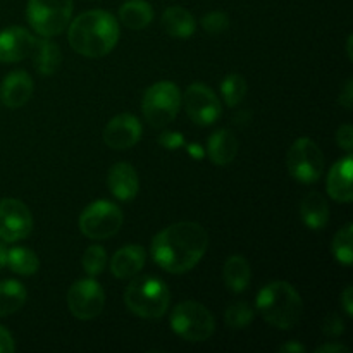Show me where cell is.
<instances>
[{
	"mask_svg": "<svg viewBox=\"0 0 353 353\" xmlns=\"http://www.w3.org/2000/svg\"><path fill=\"white\" fill-rule=\"evenodd\" d=\"M209 234L200 224L176 223L157 233L152 240V257L155 264L171 274L192 271L205 255Z\"/></svg>",
	"mask_w": 353,
	"mask_h": 353,
	"instance_id": "6da1fadb",
	"label": "cell"
},
{
	"mask_svg": "<svg viewBox=\"0 0 353 353\" xmlns=\"http://www.w3.org/2000/svg\"><path fill=\"white\" fill-rule=\"evenodd\" d=\"M68 40L72 50L79 55L90 59L103 57L119 41V23L105 10H86L69 23Z\"/></svg>",
	"mask_w": 353,
	"mask_h": 353,
	"instance_id": "7a4b0ae2",
	"label": "cell"
},
{
	"mask_svg": "<svg viewBox=\"0 0 353 353\" xmlns=\"http://www.w3.org/2000/svg\"><path fill=\"white\" fill-rule=\"evenodd\" d=\"M257 310L268 324L278 330H292L303 312L300 293L286 281H272L257 295Z\"/></svg>",
	"mask_w": 353,
	"mask_h": 353,
	"instance_id": "3957f363",
	"label": "cell"
},
{
	"mask_svg": "<svg viewBox=\"0 0 353 353\" xmlns=\"http://www.w3.org/2000/svg\"><path fill=\"white\" fill-rule=\"evenodd\" d=\"M124 303L141 319H161L171 305V292L162 279L141 276L126 288Z\"/></svg>",
	"mask_w": 353,
	"mask_h": 353,
	"instance_id": "277c9868",
	"label": "cell"
},
{
	"mask_svg": "<svg viewBox=\"0 0 353 353\" xmlns=\"http://www.w3.org/2000/svg\"><path fill=\"white\" fill-rule=\"evenodd\" d=\"M171 330L179 338L192 343L207 341L216 331V321L210 310L195 300L179 302L171 312Z\"/></svg>",
	"mask_w": 353,
	"mask_h": 353,
	"instance_id": "5b68a950",
	"label": "cell"
},
{
	"mask_svg": "<svg viewBox=\"0 0 353 353\" xmlns=\"http://www.w3.org/2000/svg\"><path fill=\"white\" fill-rule=\"evenodd\" d=\"M26 16L40 37H57L71 23L72 0H30Z\"/></svg>",
	"mask_w": 353,
	"mask_h": 353,
	"instance_id": "8992f818",
	"label": "cell"
},
{
	"mask_svg": "<svg viewBox=\"0 0 353 353\" xmlns=\"http://www.w3.org/2000/svg\"><path fill=\"white\" fill-rule=\"evenodd\" d=\"M181 107V92L171 81L152 85L141 100V110L147 123L154 128H164L174 121Z\"/></svg>",
	"mask_w": 353,
	"mask_h": 353,
	"instance_id": "52a82bcc",
	"label": "cell"
},
{
	"mask_svg": "<svg viewBox=\"0 0 353 353\" xmlns=\"http://www.w3.org/2000/svg\"><path fill=\"white\" fill-rule=\"evenodd\" d=\"M123 226V210L109 200L90 203L79 216V230L90 240L112 238Z\"/></svg>",
	"mask_w": 353,
	"mask_h": 353,
	"instance_id": "ba28073f",
	"label": "cell"
},
{
	"mask_svg": "<svg viewBox=\"0 0 353 353\" xmlns=\"http://www.w3.org/2000/svg\"><path fill=\"white\" fill-rule=\"evenodd\" d=\"M286 164L293 179L310 185L319 181L324 172V155L310 138H299L293 141L286 155Z\"/></svg>",
	"mask_w": 353,
	"mask_h": 353,
	"instance_id": "9c48e42d",
	"label": "cell"
},
{
	"mask_svg": "<svg viewBox=\"0 0 353 353\" xmlns=\"http://www.w3.org/2000/svg\"><path fill=\"white\" fill-rule=\"evenodd\" d=\"M68 307L76 319H95L105 307V292L95 279H79L69 288Z\"/></svg>",
	"mask_w": 353,
	"mask_h": 353,
	"instance_id": "30bf717a",
	"label": "cell"
},
{
	"mask_svg": "<svg viewBox=\"0 0 353 353\" xmlns=\"http://www.w3.org/2000/svg\"><path fill=\"white\" fill-rule=\"evenodd\" d=\"M181 103L185 105L190 119L199 126H210L219 121L223 114V105L216 93L202 83H193L186 88L181 97Z\"/></svg>",
	"mask_w": 353,
	"mask_h": 353,
	"instance_id": "8fae6325",
	"label": "cell"
},
{
	"mask_svg": "<svg viewBox=\"0 0 353 353\" xmlns=\"http://www.w3.org/2000/svg\"><path fill=\"white\" fill-rule=\"evenodd\" d=\"M33 230V216L26 203L17 199L0 200V240L16 243L30 236Z\"/></svg>",
	"mask_w": 353,
	"mask_h": 353,
	"instance_id": "7c38bea8",
	"label": "cell"
},
{
	"mask_svg": "<svg viewBox=\"0 0 353 353\" xmlns=\"http://www.w3.org/2000/svg\"><path fill=\"white\" fill-rule=\"evenodd\" d=\"M141 138V124L133 114H119L103 128V141L114 150H128Z\"/></svg>",
	"mask_w": 353,
	"mask_h": 353,
	"instance_id": "4fadbf2b",
	"label": "cell"
},
{
	"mask_svg": "<svg viewBox=\"0 0 353 353\" xmlns=\"http://www.w3.org/2000/svg\"><path fill=\"white\" fill-rule=\"evenodd\" d=\"M34 37L21 26H10L0 31V62L10 64L30 57Z\"/></svg>",
	"mask_w": 353,
	"mask_h": 353,
	"instance_id": "5bb4252c",
	"label": "cell"
},
{
	"mask_svg": "<svg viewBox=\"0 0 353 353\" xmlns=\"http://www.w3.org/2000/svg\"><path fill=\"white\" fill-rule=\"evenodd\" d=\"M33 78L26 71H12L0 85V99L9 109H19L33 95Z\"/></svg>",
	"mask_w": 353,
	"mask_h": 353,
	"instance_id": "9a60e30c",
	"label": "cell"
},
{
	"mask_svg": "<svg viewBox=\"0 0 353 353\" xmlns=\"http://www.w3.org/2000/svg\"><path fill=\"white\" fill-rule=\"evenodd\" d=\"M107 185L110 193L121 202H130L138 195L140 181H138L137 169L128 162H117L109 169Z\"/></svg>",
	"mask_w": 353,
	"mask_h": 353,
	"instance_id": "2e32d148",
	"label": "cell"
},
{
	"mask_svg": "<svg viewBox=\"0 0 353 353\" xmlns=\"http://www.w3.org/2000/svg\"><path fill=\"white\" fill-rule=\"evenodd\" d=\"M147 252L140 245H128L119 248L110 259V272L117 279H130L143 269Z\"/></svg>",
	"mask_w": 353,
	"mask_h": 353,
	"instance_id": "e0dca14e",
	"label": "cell"
},
{
	"mask_svg": "<svg viewBox=\"0 0 353 353\" xmlns=\"http://www.w3.org/2000/svg\"><path fill=\"white\" fill-rule=\"evenodd\" d=\"M352 171L353 157L347 155L345 159L338 161L327 174V193L333 200L341 203H350L353 199L352 190Z\"/></svg>",
	"mask_w": 353,
	"mask_h": 353,
	"instance_id": "ac0fdd59",
	"label": "cell"
},
{
	"mask_svg": "<svg viewBox=\"0 0 353 353\" xmlns=\"http://www.w3.org/2000/svg\"><path fill=\"white\" fill-rule=\"evenodd\" d=\"M31 61H33L34 69H37L40 74L50 76L61 68L62 62V52L59 48V45L55 41H52L50 38L41 37L40 40L34 38L33 48H31Z\"/></svg>",
	"mask_w": 353,
	"mask_h": 353,
	"instance_id": "d6986e66",
	"label": "cell"
},
{
	"mask_svg": "<svg viewBox=\"0 0 353 353\" xmlns=\"http://www.w3.org/2000/svg\"><path fill=\"white\" fill-rule=\"evenodd\" d=\"M162 26L169 37L178 38V40H188L195 33L196 21L193 14L188 12L185 7L172 6L168 7L162 14Z\"/></svg>",
	"mask_w": 353,
	"mask_h": 353,
	"instance_id": "ffe728a7",
	"label": "cell"
},
{
	"mask_svg": "<svg viewBox=\"0 0 353 353\" xmlns=\"http://www.w3.org/2000/svg\"><path fill=\"white\" fill-rule=\"evenodd\" d=\"M238 154V140L230 130H217L207 141V155L216 165H228Z\"/></svg>",
	"mask_w": 353,
	"mask_h": 353,
	"instance_id": "44dd1931",
	"label": "cell"
},
{
	"mask_svg": "<svg viewBox=\"0 0 353 353\" xmlns=\"http://www.w3.org/2000/svg\"><path fill=\"white\" fill-rule=\"evenodd\" d=\"M300 217L310 230H323L330 221V207L326 199L317 192L307 193L300 202Z\"/></svg>",
	"mask_w": 353,
	"mask_h": 353,
	"instance_id": "7402d4cb",
	"label": "cell"
},
{
	"mask_svg": "<svg viewBox=\"0 0 353 353\" xmlns=\"http://www.w3.org/2000/svg\"><path fill=\"white\" fill-rule=\"evenodd\" d=\"M224 283L234 293H241L248 288L252 279V269L243 255H231L223 269Z\"/></svg>",
	"mask_w": 353,
	"mask_h": 353,
	"instance_id": "603a6c76",
	"label": "cell"
},
{
	"mask_svg": "<svg viewBox=\"0 0 353 353\" xmlns=\"http://www.w3.org/2000/svg\"><path fill=\"white\" fill-rule=\"evenodd\" d=\"M119 19L130 30H143L154 19V9L147 0H128L121 6Z\"/></svg>",
	"mask_w": 353,
	"mask_h": 353,
	"instance_id": "cb8c5ba5",
	"label": "cell"
},
{
	"mask_svg": "<svg viewBox=\"0 0 353 353\" xmlns=\"http://www.w3.org/2000/svg\"><path fill=\"white\" fill-rule=\"evenodd\" d=\"M26 296V288L16 279H6L0 283V317L12 316L23 309Z\"/></svg>",
	"mask_w": 353,
	"mask_h": 353,
	"instance_id": "d4e9b609",
	"label": "cell"
},
{
	"mask_svg": "<svg viewBox=\"0 0 353 353\" xmlns=\"http://www.w3.org/2000/svg\"><path fill=\"white\" fill-rule=\"evenodd\" d=\"M6 265H9L10 271L19 276H33L40 269V261L30 248L14 247L7 250Z\"/></svg>",
	"mask_w": 353,
	"mask_h": 353,
	"instance_id": "484cf974",
	"label": "cell"
},
{
	"mask_svg": "<svg viewBox=\"0 0 353 353\" xmlns=\"http://www.w3.org/2000/svg\"><path fill=\"white\" fill-rule=\"evenodd\" d=\"M353 224L348 223L334 234L333 243H331V250H333L334 259L340 264L350 265L353 262Z\"/></svg>",
	"mask_w": 353,
	"mask_h": 353,
	"instance_id": "4316f807",
	"label": "cell"
},
{
	"mask_svg": "<svg viewBox=\"0 0 353 353\" xmlns=\"http://www.w3.org/2000/svg\"><path fill=\"white\" fill-rule=\"evenodd\" d=\"M221 93L226 105L236 107L247 95V81L240 74H228L221 85Z\"/></svg>",
	"mask_w": 353,
	"mask_h": 353,
	"instance_id": "83f0119b",
	"label": "cell"
},
{
	"mask_svg": "<svg viewBox=\"0 0 353 353\" xmlns=\"http://www.w3.org/2000/svg\"><path fill=\"white\" fill-rule=\"evenodd\" d=\"M255 312L247 302H234L226 309L224 319L231 330H245L254 321Z\"/></svg>",
	"mask_w": 353,
	"mask_h": 353,
	"instance_id": "f1b7e54d",
	"label": "cell"
},
{
	"mask_svg": "<svg viewBox=\"0 0 353 353\" xmlns=\"http://www.w3.org/2000/svg\"><path fill=\"white\" fill-rule=\"evenodd\" d=\"M83 269L88 276L102 274L107 265V250L100 245H90L83 254Z\"/></svg>",
	"mask_w": 353,
	"mask_h": 353,
	"instance_id": "f546056e",
	"label": "cell"
},
{
	"mask_svg": "<svg viewBox=\"0 0 353 353\" xmlns=\"http://www.w3.org/2000/svg\"><path fill=\"white\" fill-rule=\"evenodd\" d=\"M202 26L207 33L219 34L230 28V17L221 10H212V12L205 14L202 19Z\"/></svg>",
	"mask_w": 353,
	"mask_h": 353,
	"instance_id": "4dcf8cb0",
	"label": "cell"
},
{
	"mask_svg": "<svg viewBox=\"0 0 353 353\" xmlns=\"http://www.w3.org/2000/svg\"><path fill=\"white\" fill-rule=\"evenodd\" d=\"M323 331L331 338H336V336H340V334H343V331H345L343 317L336 312L327 314L326 319H324V324H323Z\"/></svg>",
	"mask_w": 353,
	"mask_h": 353,
	"instance_id": "1f68e13d",
	"label": "cell"
},
{
	"mask_svg": "<svg viewBox=\"0 0 353 353\" xmlns=\"http://www.w3.org/2000/svg\"><path fill=\"white\" fill-rule=\"evenodd\" d=\"M336 143L340 145V148H343L345 152L353 150V128L350 124H345V126H340L336 131Z\"/></svg>",
	"mask_w": 353,
	"mask_h": 353,
	"instance_id": "d6a6232c",
	"label": "cell"
},
{
	"mask_svg": "<svg viewBox=\"0 0 353 353\" xmlns=\"http://www.w3.org/2000/svg\"><path fill=\"white\" fill-rule=\"evenodd\" d=\"M159 143L164 148H168V150H176V148L183 147L185 138H183V134L176 133V131H164V133L159 137Z\"/></svg>",
	"mask_w": 353,
	"mask_h": 353,
	"instance_id": "836d02e7",
	"label": "cell"
},
{
	"mask_svg": "<svg viewBox=\"0 0 353 353\" xmlns=\"http://www.w3.org/2000/svg\"><path fill=\"white\" fill-rule=\"evenodd\" d=\"M16 350V343L9 331L3 326H0V353H12Z\"/></svg>",
	"mask_w": 353,
	"mask_h": 353,
	"instance_id": "e575fe53",
	"label": "cell"
},
{
	"mask_svg": "<svg viewBox=\"0 0 353 353\" xmlns=\"http://www.w3.org/2000/svg\"><path fill=\"white\" fill-rule=\"evenodd\" d=\"M341 305H343V310L347 312L348 317L353 316V288L350 285L343 290L341 293Z\"/></svg>",
	"mask_w": 353,
	"mask_h": 353,
	"instance_id": "d590c367",
	"label": "cell"
},
{
	"mask_svg": "<svg viewBox=\"0 0 353 353\" xmlns=\"http://www.w3.org/2000/svg\"><path fill=\"white\" fill-rule=\"evenodd\" d=\"M340 103L345 107V109H352V103H353V81L348 79L347 85H345V90L340 93Z\"/></svg>",
	"mask_w": 353,
	"mask_h": 353,
	"instance_id": "8d00e7d4",
	"label": "cell"
},
{
	"mask_svg": "<svg viewBox=\"0 0 353 353\" xmlns=\"http://www.w3.org/2000/svg\"><path fill=\"white\" fill-rule=\"evenodd\" d=\"M340 352L348 353L350 350H348L347 347H343V345H340V343H326V345H323V347H319L316 350V353H340Z\"/></svg>",
	"mask_w": 353,
	"mask_h": 353,
	"instance_id": "74e56055",
	"label": "cell"
},
{
	"mask_svg": "<svg viewBox=\"0 0 353 353\" xmlns=\"http://www.w3.org/2000/svg\"><path fill=\"white\" fill-rule=\"evenodd\" d=\"M279 352L283 353H303L305 352V347L300 343H295V341H290V343L283 345L281 348H279Z\"/></svg>",
	"mask_w": 353,
	"mask_h": 353,
	"instance_id": "f35d334b",
	"label": "cell"
},
{
	"mask_svg": "<svg viewBox=\"0 0 353 353\" xmlns=\"http://www.w3.org/2000/svg\"><path fill=\"white\" fill-rule=\"evenodd\" d=\"M6 257H7V248L0 243V268L6 265Z\"/></svg>",
	"mask_w": 353,
	"mask_h": 353,
	"instance_id": "ab89813d",
	"label": "cell"
},
{
	"mask_svg": "<svg viewBox=\"0 0 353 353\" xmlns=\"http://www.w3.org/2000/svg\"><path fill=\"white\" fill-rule=\"evenodd\" d=\"M190 152H192V155H195V157H202L203 155V150L199 148V145H192V147H190Z\"/></svg>",
	"mask_w": 353,
	"mask_h": 353,
	"instance_id": "60d3db41",
	"label": "cell"
},
{
	"mask_svg": "<svg viewBox=\"0 0 353 353\" xmlns=\"http://www.w3.org/2000/svg\"><path fill=\"white\" fill-rule=\"evenodd\" d=\"M352 41H353V37L350 34V37H348V43H347V52H348V57H350V59H353V55H352Z\"/></svg>",
	"mask_w": 353,
	"mask_h": 353,
	"instance_id": "b9f144b4",
	"label": "cell"
}]
</instances>
